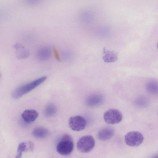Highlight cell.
Instances as JSON below:
<instances>
[{"label": "cell", "mask_w": 158, "mask_h": 158, "mask_svg": "<svg viewBox=\"0 0 158 158\" xmlns=\"http://www.w3.org/2000/svg\"><path fill=\"white\" fill-rule=\"evenodd\" d=\"M143 136L140 132L132 131L127 133L125 136V140L128 145L136 147L140 145L143 140Z\"/></svg>", "instance_id": "cell-5"}, {"label": "cell", "mask_w": 158, "mask_h": 158, "mask_svg": "<svg viewBox=\"0 0 158 158\" xmlns=\"http://www.w3.org/2000/svg\"><path fill=\"white\" fill-rule=\"evenodd\" d=\"M69 125L72 130L79 131L85 129L87 125V121L81 116H75L69 118Z\"/></svg>", "instance_id": "cell-6"}, {"label": "cell", "mask_w": 158, "mask_h": 158, "mask_svg": "<svg viewBox=\"0 0 158 158\" xmlns=\"http://www.w3.org/2000/svg\"><path fill=\"white\" fill-rule=\"evenodd\" d=\"M114 131L110 127H106L100 130L98 134V138L102 141H105L111 139L114 135Z\"/></svg>", "instance_id": "cell-8"}, {"label": "cell", "mask_w": 158, "mask_h": 158, "mask_svg": "<svg viewBox=\"0 0 158 158\" xmlns=\"http://www.w3.org/2000/svg\"><path fill=\"white\" fill-rule=\"evenodd\" d=\"M14 47L17 50L16 57L18 59L25 58L29 56V52L28 51L25 49L23 46L17 44L14 45Z\"/></svg>", "instance_id": "cell-10"}, {"label": "cell", "mask_w": 158, "mask_h": 158, "mask_svg": "<svg viewBox=\"0 0 158 158\" xmlns=\"http://www.w3.org/2000/svg\"><path fill=\"white\" fill-rule=\"evenodd\" d=\"M29 150L28 143L23 142L19 145L17 149V154L15 158H21L23 152Z\"/></svg>", "instance_id": "cell-15"}, {"label": "cell", "mask_w": 158, "mask_h": 158, "mask_svg": "<svg viewBox=\"0 0 158 158\" xmlns=\"http://www.w3.org/2000/svg\"><path fill=\"white\" fill-rule=\"evenodd\" d=\"M103 59L105 62H111L118 59V55L114 52L107 50L104 48L103 50Z\"/></svg>", "instance_id": "cell-9"}, {"label": "cell", "mask_w": 158, "mask_h": 158, "mask_svg": "<svg viewBox=\"0 0 158 158\" xmlns=\"http://www.w3.org/2000/svg\"><path fill=\"white\" fill-rule=\"evenodd\" d=\"M56 111L57 109L55 105L52 103L49 104L45 108L44 114L47 117H51L56 113Z\"/></svg>", "instance_id": "cell-14"}, {"label": "cell", "mask_w": 158, "mask_h": 158, "mask_svg": "<svg viewBox=\"0 0 158 158\" xmlns=\"http://www.w3.org/2000/svg\"><path fill=\"white\" fill-rule=\"evenodd\" d=\"M152 158H158V155L155 156Z\"/></svg>", "instance_id": "cell-18"}, {"label": "cell", "mask_w": 158, "mask_h": 158, "mask_svg": "<svg viewBox=\"0 0 158 158\" xmlns=\"http://www.w3.org/2000/svg\"><path fill=\"white\" fill-rule=\"evenodd\" d=\"M37 56L38 59L40 60H46L51 56V49L48 47H44L39 50Z\"/></svg>", "instance_id": "cell-11"}, {"label": "cell", "mask_w": 158, "mask_h": 158, "mask_svg": "<svg viewBox=\"0 0 158 158\" xmlns=\"http://www.w3.org/2000/svg\"><path fill=\"white\" fill-rule=\"evenodd\" d=\"M147 90L153 94L158 93V84L154 82H149L147 85Z\"/></svg>", "instance_id": "cell-16"}, {"label": "cell", "mask_w": 158, "mask_h": 158, "mask_svg": "<svg viewBox=\"0 0 158 158\" xmlns=\"http://www.w3.org/2000/svg\"><path fill=\"white\" fill-rule=\"evenodd\" d=\"M38 114L37 111L33 109H27L24 111L21 114L23 121L27 123L35 121L37 118Z\"/></svg>", "instance_id": "cell-7"}, {"label": "cell", "mask_w": 158, "mask_h": 158, "mask_svg": "<svg viewBox=\"0 0 158 158\" xmlns=\"http://www.w3.org/2000/svg\"><path fill=\"white\" fill-rule=\"evenodd\" d=\"M52 51L56 59L58 61L60 62L61 61V57L57 50L55 47H52Z\"/></svg>", "instance_id": "cell-17"}, {"label": "cell", "mask_w": 158, "mask_h": 158, "mask_svg": "<svg viewBox=\"0 0 158 158\" xmlns=\"http://www.w3.org/2000/svg\"><path fill=\"white\" fill-rule=\"evenodd\" d=\"M46 79L47 77L44 76L19 86L13 91L11 94L12 97L17 99L22 97L42 84Z\"/></svg>", "instance_id": "cell-1"}, {"label": "cell", "mask_w": 158, "mask_h": 158, "mask_svg": "<svg viewBox=\"0 0 158 158\" xmlns=\"http://www.w3.org/2000/svg\"><path fill=\"white\" fill-rule=\"evenodd\" d=\"M105 121L109 124H114L120 122L123 115L120 111L114 109H110L106 111L103 115Z\"/></svg>", "instance_id": "cell-4"}, {"label": "cell", "mask_w": 158, "mask_h": 158, "mask_svg": "<svg viewBox=\"0 0 158 158\" xmlns=\"http://www.w3.org/2000/svg\"><path fill=\"white\" fill-rule=\"evenodd\" d=\"M48 130L46 128L38 127L35 128L32 131L33 136L38 138H44L48 134Z\"/></svg>", "instance_id": "cell-13"}, {"label": "cell", "mask_w": 158, "mask_h": 158, "mask_svg": "<svg viewBox=\"0 0 158 158\" xmlns=\"http://www.w3.org/2000/svg\"><path fill=\"white\" fill-rule=\"evenodd\" d=\"M74 144L71 137L68 134L64 135L56 148L57 152L62 155H68L72 152Z\"/></svg>", "instance_id": "cell-2"}, {"label": "cell", "mask_w": 158, "mask_h": 158, "mask_svg": "<svg viewBox=\"0 0 158 158\" xmlns=\"http://www.w3.org/2000/svg\"><path fill=\"white\" fill-rule=\"evenodd\" d=\"M95 144V140L93 137L91 135H86L79 139L77 143V147L81 152L85 153L91 151Z\"/></svg>", "instance_id": "cell-3"}, {"label": "cell", "mask_w": 158, "mask_h": 158, "mask_svg": "<svg viewBox=\"0 0 158 158\" xmlns=\"http://www.w3.org/2000/svg\"><path fill=\"white\" fill-rule=\"evenodd\" d=\"M157 48H158V42L157 44Z\"/></svg>", "instance_id": "cell-19"}, {"label": "cell", "mask_w": 158, "mask_h": 158, "mask_svg": "<svg viewBox=\"0 0 158 158\" xmlns=\"http://www.w3.org/2000/svg\"><path fill=\"white\" fill-rule=\"evenodd\" d=\"M102 97L101 95L94 94L88 98L86 103L89 106H95L100 104L102 102Z\"/></svg>", "instance_id": "cell-12"}]
</instances>
